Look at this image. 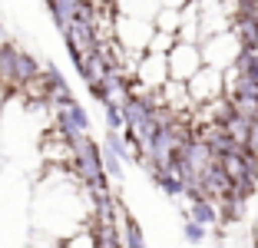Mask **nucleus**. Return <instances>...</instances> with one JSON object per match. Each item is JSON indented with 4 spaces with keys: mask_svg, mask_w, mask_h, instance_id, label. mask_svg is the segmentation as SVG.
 Returning <instances> with one entry per match:
<instances>
[{
    "mask_svg": "<svg viewBox=\"0 0 258 248\" xmlns=\"http://www.w3.org/2000/svg\"><path fill=\"white\" fill-rule=\"evenodd\" d=\"M185 93H189L192 106H202V103H212V99L225 96V83H222V70L212 67H199V73L185 83Z\"/></svg>",
    "mask_w": 258,
    "mask_h": 248,
    "instance_id": "obj_3",
    "label": "nucleus"
},
{
    "mask_svg": "<svg viewBox=\"0 0 258 248\" xmlns=\"http://www.w3.org/2000/svg\"><path fill=\"white\" fill-rule=\"evenodd\" d=\"M172 46H175V37H172V33H159V30H152L146 53H159V56H166V53L172 50Z\"/></svg>",
    "mask_w": 258,
    "mask_h": 248,
    "instance_id": "obj_7",
    "label": "nucleus"
},
{
    "mask_svg": "<svg viewBox=\"0 0 258 248\" xmlns=\"http://www.w3.org/2000/svg\"><path fill=\"white\" fill-rule=\"evenodd\" d=\"M152 30H159V33H172L179 30V10H169V7H159L156 10V17H152Z\"/></svg>",
    "mask_w": 258,
    "mask_h": 248,
    "instance_id": "obj_6",
    "label": "nucleus"
},
{
    "mask_svg": "<svg viewBox=\"0 0 258 248\" xmlns=\"http://www.w3.org/2000/svg\"><path fill=\"white\" fill-rule=\"evenodd\" d=\"M166 67H169V80L175 83H189L192 76L202 67V53H199V43H179L166 53Z\"/></svg>",
    "mask_w": 258,
    "mask_h": 248,
    "instance_id": "obj_2",
    "label": "nucleus"
},
{
    "mask_svg": "<svg viewBox=\"0 0 258 248\" xmlns=\"http://www.w3.org/2000/svg\"><path fill=\"white\" fill-rule=\"evenodd\" d=\"M113 7L119 17H133V20H149L152 23L156 10H159V0H116Z\"/></svg>",
    "mask_w": 258,
    "mask_h": 248,
    "instance_id": "obj_5",
    "label": "nucleus"
},
{
    "mask_svg": "<svg viewBox=\"0 0 258 248\" xmlns=\"http://www.w3.org/2000/svg\"><path fill=\"white\" fill-rule=\"evenodd\" d=\"M199 53H202V67H212V70H228L232 63L242 56V43H238V37L232 30L225 33H215V37L202 40L199 43Z\"/></svg>",
    "mask_w": 258,
    "mask_h": 248,
    "instance_id": "obj_1",
    "label": "nucleus"
},
{
    "mask_svg": "<svg viewBox=\"0 0 258 248\" xmlns=\"http://www.w3.org/2000/svg\"><path fill=\"white\" fill-rule=\"evenodd\" d=\"M189 0H159V7H169V10H182Z\"/></svg>",
    "mask_w": 258,
    "mask_h": 248,
    "instance_id": "obj_8",
    "label": "nucleus"
},
{
    "mask_svg": "<svg viewBox=\"0 0 258 248\" xmlns=\"http://www.w3.org/2000/svg\"><path fill=\"white\" fill-rule=\"evenodd\" d=\"M133 83H139V86H146V90H162L169 83V67H166V56H159V53H143L136 63V76H133Z\"/></svg>",
    "mask_w": 258,
    "mask_h": 248,
    "instance_id": "obj_4",
    "label": "nucleus"
}]
</instances>
